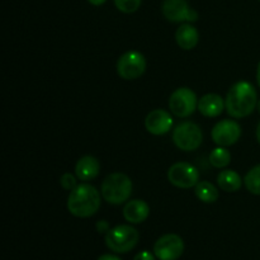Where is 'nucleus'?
Segmentation results:
<instances>
[{
  "instance_id": "f257e3e1",
  "label": "nucleus",
  "mask_w": 260,
  "mask_h": 260,
  "mask_svg": "<svg viewBox=\"0 0 260 260\" xmlns=\"http://www.w3.org/2000/svg\"><path fill=\"white\" fill-rule=\"evenodd\" d=\"M102 194L94 185L83 183L78 184L68 198V210L73 216L88 218L95 215L101 208Z\"/></svg>"
},
{
  "instance_id": "f03ea898",
  "label": "nucleus",
  "mask_w": 260,
  "mask_h": 260,
  "mask_svg": "<svg viewBox=\"0 0 260 260\" xmlns=\"http://www.w3.org/2000/svg\"><path fill=\"white\" fill-rule=\"evenodd\" d=\"M225 104L228 113L234 118L248 117L258 106L255 88L248 81H238L229 90Z\"/></svg>"
},
{
  "instance_id": "7ed1b4c3",
  "label": "nucleus",
  "mask_w": 260,
  "mask_h": 260,
  "mask_svg": "<svg viewBox=\"0 0 260 260\" xmlns=\"http://www.w3.org/2000/svg\"><path fill=\"white\" fill-rule=\"evenodd\" d=\"M102 197L111 205H122L132 193V182L123 173H112L102 183Z\"/></svg>"
},
{
  "instance_id": "20e7f679",
  "label": "nucleus",
  "mask_w": 260,
  "mask_h": 260,
  "mask_svg": "<svg viewBox=\"0 0 260 260\" xmlns=\"http://www.w3.org/2000/svg\"><path fill=\"white\" fill-rule=\"evenodd\" d=\"M140 240V234L134 226L118 225L111 229L106 235V244L109 250L117 254H126L135 249Z\"/></svg>"
},
{
  "instance_id": "39448f33",
  "label": "nucleus",
  "mask_w": 260,
  "mask_h": 260,
  "mask_svg": "<svg viewBox=\"0 0 260 260\" xmlns=\"http://www.w3.org/2000/svg\"><path fill=\"white\" fill-rule=\"evenodd\" d=\"M202 129L194 122H182L173 131V142L183 151H194L202 145Z\"/></svg>"
},
{
  "instance_id": "423d86ee",
  "label": "nucleus",
  "mask_w": 260,
  "mask_h": 260,
  "mask_svg": "<svg viewBox=\"0 0 260 260\" xmlns=\"http://www.w3.org/2000/svg\"><path fill=\"white\" fill-rule=\"evenodd\" d=\"M169 108L174 116L187 118L194 113L196 108H198L197 95L192 89L187 86L178 88L170 95Z\"/></svg>"
},
{
  "instance_id": "0eeeda50",
  "label": "nucleus",
  "mask_w": 260,
  "mask_h": 260,
  "mask_svg": "<svg viewBox=\"0 0 260 260\" xmlns=\"http://www.w3.org/2000/svg\"><path fill=\"white\" fill-rule=\"evenodd\" d=\"M146 70L145 56L139 51H127L118 58L117 73L124 80H136Z\"/></svg>"
},
{
  "instance_id": "6e6552de",
  "label": "nucleus",
  "mask_w": 260,
  "mask_h": 260,
  "mask_svg": "<svg viewBox=\"0 0 260 260\" xmlns=\"http://www.w3.org/2000/svg\"><path fill=\"white\" fill-rule=\"evenodd\" d=\"M168 179L174 187L189 189L200 183V173L197 168L188 162H175L168 170Z\"/></svg>"
},
{
  "instance_id": "1a4fd4ad",
  "label": "nucleus",
  "mask_w": 260,
  "mask_h": 260,
  "mask_svg": "<svg viewBox=\"0 0 260 260\" xmlns=\"http://www.w3.org/2000/svg\"><path fill=\"white\" fill-rule=\"evenodd\" d=\"M184 253V241L177 234L160 236L154 244V254L159 260H178Z\"/></svg>"
},
{
  "instance_id": "9d476101",
  "label": "nucleus",
  "mask_w": 260,
  "mask_h": 260,
  "mask_svg": "<svg viewBox=\"0 0 260 260\" xmlns=\"http://www.w3.org/2000/svg\"><path fill=\"white\" fill-rule=\"evenodd\" d=\"M161 12L173 23H192L198 19V13L189 7L187 0H164Z\"/></svg>"
},
{
  "instance_id": "9b49d317",
  "label": "nucleus",
  "mask_w": 260,
  "mask_h": 260,
  "mask_svg": "<svg viewBox=\"0 0 260 260\" xmlns=\"http://www.w3.org/2000/svg\"><path fill=\"white\" fill-rule=\"evenodd\" d=\"M211 136L218 146H233L241 137V127L233 119H222L213 126Z\"/></svg>"
},
{
  "instance_id": "f8f14e48",
  "label": "nucleus",
  "mask_w": 260,
  "mask_h": 260,
  "mask_svg": "<svg viewBox=\"0 0 260 260\" xmlns=\"http://www.w3.org/2000/svg\"><path fill=\"white\" fill-rule=\"evenodd\" d=\"M145 127L149 134L155 135V136L168 134L173 127L172 114L164 109L151 111L145 118Z\"/></svg>"
},
{
  "instance_id": "ddd939ff",
  "label": "nucleus",
  "mask_w": 260,
  "mask_h": 260,
  "mask_svg": "<svg viewBox=\"0 0 260 260\" xmlns=\"http://www.w3.org/2000/svg\"><path fill=\"white\" fill-rule=\"evenodd\" d=\"M225 108L226 104L223 102L222 96L215 93L206 94L198 101V111H200V113L203 114L205 117H210V118L220 116Z\"/></svg>"
},
{
  "instance_id": "4468645a",
  "label": "nucleus",
  "mask_w": 260,
  "mask_h": 260,
  "mask_svg": "<svg viewBox=\"0 0 260 260\" xmlns=\"http://www.w3.org/2000/svg\"><path fill=\"white\" fill-rule=\"evenodd\" d=\"M99 170H101V164L98 159L91 155H85L80 157L75 165V174L79 180L83 182H89L98 177Z\"/></svg>"
},
{
  "instance_id": "2eb2a0df",
  "label": "nucleus",
  "mask_w": 260,
  "mask_h": 260,
  "mask_svg": "<svg viewBox=\"0 0 260 260\" xmlns=\"http://www.w3.org/2000/svg\"><path fill=\"white\" fill-rule=\"evenodd\" d=\"M150 207L145 201L132 200L123 207V217L129 223H141L149 217Z\"/></svg>"
},
{
  "instance_id": "dca6fc26",
  "label": "nucleus",
  "mask_w": 260,
  "mask_h": 260,
  "mask_svg": "<svg viewBox=\"0 0 260 260\" xmlns=\"http://www.w3.org/2000/svg\"><path fill=\"white\" fill-rule=\"evenodd\" d=\"M198 40H200L198 30L189 23H183L175 32V41L178 46L185 51L193 50L197 46Z\"/></svg>"
},
{
  "instance_id": "f3484780",
  "label": "nucleus",
  "mask_w": 260,
  "mask_h": 260,
  "mask_svg": "<svg viewBox=\"0 0 260 260\" xmlns=\"http://www.w3.org/2000/svg\"><path fill=\"white\" fill-rule=\"evenodd\" d=\"M217 183L218 187L222 190L229 193L238 192L239 189L243 185V179H241L240 175L235 172V170H222V172L218 174L217 177Z\"/></svg>"
},
{
  "instance_id": "a211bd4d",
  "label": "nucleus",
  "mask_w": 260,
  "mask_h": 260,
  "mask_svg": "<svg viewBox=\"0 0 260 260\" xmlns=\"http://www.w3.org/2000/svg\"><path fill=\"white\" fill-rule=\"evenodd\" d=\"M194 193L200 201L203 203H215L218 200V190L212 183L210 182H200L194 187Z\"/></svg>"
},
{
  "instance_id": "6ab92c4d",
  "label": "nucleus",
  "mask_w": 260,
  "mask_h": 260,
  "mask_svg": "<svg viewBox=\"0 0 260 260\" xmlns=\"http://www.w3.org/2000/svg\"><path fill=\"white\" fill-rule=\"evenodd\" d=\"M208 159H210V162L212 167L217 168V169H223V168L230 164L231 154L226 147L218 146L211 151Z\"/></svg>"
},
{
  "instance_id": "aec40b11",
  "label": "nucleus",
  "mask_w": 260,
  "mask_h": 260,
  "mask_svg": "<svg viewBox=\"0 0 260 260\" xmlns=\"http://www.w3.org/2000/svg\"><path fill=\"white\" fill-rule=\"evenodd\" d=\"M244 184L251 194L260 196V164L251 168L244 178Z\"/></svg>"
},
{
  "instance_id": "412c9836",
  "label": "nucleus",
  "mask_w": 260,
  "mask_h": 260,
  "mask_svg": "<svg viewBox=\"0 0 260 260\" xmlns=\"http://www.w3.org/2000/svg\"><path fill=\"white\" fill-rule=\"evenodd\" d=\"M141 3L142 0H114L117 9L122 13H126V14H131V13L139 10V8L141 7Z\"/></svg>"
},
{
  "instance_id": "4be33fe9",
  "label": "nucleus",
  "mask_w": 260,
  "mask_h": 260,
  "mask_svg": "<svg viewBox=\"0 0 260 260\" xmlns=\"http://www.w3.org/2000/svg\"><path fill=\"white\" fill-rule=\"evenodd\" d=\"M60 184L63 189L66 190H73L76 187V178L74 177L71 173H65L62 177L60 178Z\"/></svg>"
},
{
  "instance_id": "5701e85b",
  "label": "nucleus",
  "mask_w": 260,
  "mask_h": 260,
  "mask_svg": "<svg viewBox=\"0 0 260 260\" xmlns=\"http://www.w3.org/2000/svg\"><path fill=\"white\" fill-rule=\"evenodd\" d=\"M134 260H155V254L150 253V251L147 250L140 251V253L135 256Z\"/></svg>"
},
{
  "instance_id": "b1692460",
  "label": "nucleus",
  "mask_w": 260,
  "mask_h": 260,
  "mask_svg": "<svg viewBox=\"0 0 260 260\" xmlns=\"http://www.w3.org/2000/svg\"><path fill=\"white\" fill-rule=\"evenodd\" d=\"M98 230H99V233H104V231H107V233H108L109 230H111V229L108 228V223L106 222V221H102V222H98Z\"/></svg>"
},
{
  "instance_id": "393cba45",
  "label": "nucleus",
  "mask_w": 260,
  "mask_h": 260,
  "mask_svg": "<svg viewBox=\"0 0 260 260\" xmlns=\"http://www.w3.org/2000/svg\"><path fill=\"white\" fill-rule=\"evenodd\" d=\"M98 260H122V259L116 255H112V254H104V255L99 256Z\"/></svg>"
},
{
  "instance_id": "a878e982",
  "label": "nucleus",
  "mask_w": 260,
  "mask_h": 260,
  "mask_svg": "<svg viewBox=\"0 0 260 260\" xmlns=\"http://www.w3.org/2000/svg\"><path fill=\"white\" fill-rule=\"evenodd\" d=\"M91 5H95V7H99V5H103L107 0H88Z\"/></svg>"
},
{
  "instance_id": "bb28decb",
  "label": "nucleus",
  "mask_w": 260,
  "mask_h": 260,
  "mask_svg": "<svg viewBox=\"0 0 260 260\" xmlns=\"http://www.w3.org/2000/svg\"><path fill=\"white\" fill-rule=\"evenodd\" d=\"M256 81H258V85L260 88V62L258 65V70H256Z\"/></svg>"
},
{
  "instance_id": "cd10ccee",
  "label": "nucleus",
  "mask_w": 260,
  "mask_h": 260,
  "mask_svg": "<svg viewBox=\"0 0 260 260\" xmlns=\"http://www.w3.org/2000/svg\"><path fill=\"white\" fill-rule=\"evenodd\" d=\"M256 140H258V142L260 144V122H259L258 127H256Z\"/></svg>"
},
{
  "instance_id": "c85d7f7f",
  "label": "nucleus",
  "mask_w": 260,
  "mask_h": 260,
  "mask_svg": "<svg viewBox=\"0 0 260 260\" xmlns=\"http://www.w3.org/2000/svg\"><path fill=\"white\" fill-rule=\"evenodd\" d=\"M256 107H258V109H259V113H260V101L258 102V106H256Z\"/></svg>"
}]
</instances>
